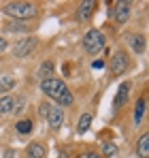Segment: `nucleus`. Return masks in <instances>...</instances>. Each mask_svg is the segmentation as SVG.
<instances>
[{"label": "nucleus", "mask_w": 149, "mask_h": 158, "mask_svg": "<svg viewBox=\"0 0 149 158\" xmlns=\"http://www.w3.org/2000/svg\"><path fill=\"white\" fill-rule=\"evenodd\" d=\"M41 90H43V94H47L49 98H53L58 107H68L73 105V94H70V90L66 88V83L62 81V79H43L41 81Z\"/></svg>", "instance_id": "f257e3e1"}, {"label": "nucleus", "mask_w": 149, "mask_h": 158, "mask_svg": "<svg viewBox=\"0 0 149 158\" xmlns=\"http://www.w3.org/2000/svg\"><path fill=\"white\" fill-rule=\"evenodd\" d=\"M2 11H4L6 15L15 17V22H17V19H30V17L36 15V6L30 4V2H9V4H4Z\"/></svg>", "instance_id": "f03ea898"}, {"label": "nucleus", "mask_w": 149, "mask_h": 158, "mask_svg": "<svg viewBox=\"0 0 149 158\" xmlns=\"http://www.w3.org/2000/svg\"><path fill=\"white\" fill-rule=\"evenodd\" d=\"M83 47L87 53H100L104 49V34L100 30H90L83 36Z\"/></svg>", "instance_id": "7ed1b4c3"}, {"label": "nucleus", "mask_w": 149, "mask_h": 158, "mask_svg": "<svg viewBox=\"0 0 149 158\" xmlns=\"http://www.w3.org/2000/svg\"><path fill=\"white\" fill-rule=\"evenodd\" d=\"M128 66H130V58H128L126 52H117L113 58H111V73H113L115 77L124 75Z\"/></svg>", "instance_id": "20e7f679"}, {"label": "nucleus", "mask_w": 149, "mask_h": 158, "mask_svg": "<svg viewBox=\"0 0 149 158\" xmlns=\"http://www.w3.org/2000/svg\"><path fill=\"white\" fill-rule=\"evenodd\" d=\"M34 47H36V39H22L19 43H15L13 53H15V58H26L34 52Z\"/></svg>", "instance_id": "39448f33"}, {"label": "nucleus", "mask_w": 149, "mask_h": 158, "mask_svg": "<svg viewBox=\"0 0 149 158\" xmlns=\"http://www.w3.org/2000/svg\"><path fill=\"white\" fill-rule=\"evenodd\" d=\"M47 122H49V128H53V131H58V128L62 126V122H64V111H62V107H49V111H47Z\"/></svg>", "instance_id": "423d86ee"}, {"label": "nucleus", "mask_w": 149, "mask_h": 158, "mask_svg": "<svg viewBox=\"0 0 149 158\" xmlns=\"http://www.w3.org/2000/svg\"><path fill=\"white\" fill-rule=\"evenodd\" d=\"M130 11H132V2H128V0H124V2H117L115 4V22L117 24H126L128 22V17H130Z\"/></svg>", "instance_id": "0eeeda50"}, {"label": "nucleus", "mask_w": 149, "mask_h": 158, "mask_svg": "<svg viewBox=\"0 0 149 158\" xmlns=\"http://www.w3.org/2000/svg\"><path fill=\"white\" fill-rule=\"evenodd\" d=\"M94 9H96V2H94V0H85V2H81V4L77 6V19H79V22H87V19L92 17Z\"/></svg>", "instance_id": "6e6552de"}, {"label": "nucleus", "mask_w": 149, "mask_h": 158, "mask_svg": "<svg viewBox=\"0 0 149 158\" xmlns=\"http://www.w3.org/2000/svg\"><path fill=\"white\" fill-rule=\"evenodd\" d=\"M130 81H124L122 85H119V90H117V96H115V109H119V107H124L126 105V101H128V94H130Z\"/></svg>", "instance_id": "1a4fd4ad"}, {"label": "nucleus", "mask_w": 149, "mask_h": 158, "mask_svg": "<svg viewBox=\"0 0 149 158\" xmlns=\"http://www.w3.org/2000/svg\"><path fill=\"white\" fill-rule=\"evenodd\" d=\"M128 45L134 53H143L145 52V36L143 34H130L128 36Z\"/></svg>", "instance_id": "9d476101"}, {"label": "nucleus", "mask_w": 149, "mask_h": 158, "mask_svg": "<svg viewBox=\"0 0 149 158\" xmlns=\"http://www.w3.org/2000/svg\"><path fill=\"white\" fill-rule=\"evenodd\" d=\"M136 154L141 158H149V132H143L136 143Z\"/></svg>", "instance_id": "9b49d317"}, {"label": "nucleus", "mask_w": 149, "mask_h": 158, "mask_svg": "<svg viewBox=\"0 0 149 158\" xmlns=\"http://www.w3.org/2000/svg\"><path fill=\"white\" fill-rule=\"evenodd\" d=\"M90 126H92V115H90V113H83V115L79 118V124H77V132H79V135H83V132L90 131Z\"/></svg>", "instance_id": "f8f14e48"}, {"label": "nucleus", "mask_w": 149, "mask_h": 158, "mask_svg": "<svg viewBox=\"0 0 149 158\" xmlns=\"http://www.w3.org/2000/svg\"><path fill=\"white\" fill-rule=\"evenodd\" d=\"M28 156L30 158H45V148L41 143H30L28 145Z\"/></svg>", "instance_id": "ddd939ff"}, {"label": "nucleus", "mask_w": 149, "mask_h": 158, "mask_svg": "<svg viewBox=\"0 0 149 158\" xmlns=\"http://www.w3.org/2000/svg\"><path fill=\"white\" fill-rule=\"evenodd\" d=\"M15 109V98L13 96H2L0 98V113H9Z\"/></svg>", "instance_id": "4468645a"}, {"label": "nucleus", "mask_w": 149, "mask_h": 158, "mask_svg": "<svg viewBox=\"0 0 149 158\" xmlns=\"http://www.w3.org/2000/svg\"><path fill=\"white\" fill-rule=\"evenodd\" d=\"M34 128V124H32V120H19L17 124H15V131L19 132V135H28V132Z\"/></svg>", "instance_id": "2eb2a0df"}, {"label": "nucleus", "mask_w": 149, "mask_h": 158, "mask_svg": "<svg viewBox=\"0 0 149 158\" xmlns=\"http://www.w3.org/2000/svg\"><path fill=\"white\" fill-rule=\"evenodd\" d=\"M51 73H53V62H51V60L43 62V64H41V71H38V77L41 79H49Z\"/></svg>", "instance_id": "dca6fc26"}, {"label": "nucleus", "mask_w": 149, "mask_h": 158, "mask_svg": "<svg viewBox=\"0 0 149 158\" xmlns=\"http://www.w3.org/2000/svg\"><path fill=\"white\" fill-rule=\"evenodd\" d=\"M13 88H15V79L13 77H0V94H4Z\"/></svg>", "instance_id": "f3484780"}, {"label": "nucleus", "mask_w": 149, "mask_h": 158, "mask_svg": "<svg viewBox=\"0 0 149 158\" xmlns=\"http://www.w3.org/2000/svg\"><path fill=\"white\" fill-rule=\"evenodd\" d=\"M143 115H145V98H139V103H136V113H134V124H141Z\"/></svg>", "instance_id": "a211bd4d"}, {"label": "nucleus", "mask_w": 149, "mask_h": 158, "mask_svg": "<svg viewBox=\"0 0 149 158\" xmlns=\"http://www.w3.org/2000/svg\"><path fill=\"white\" fill-rule=\"evenodd\" d=\"M102 152H104V156H117V145L109 141V143L102 145Z\"/></svg>", "instance_id": "6ab92c4d"}, {"label": "nucleus", "mask_w": 149, "mask_h": 158, "mask_svg": "<svg viewBox=\"0 0 149 158\" xmlns=\"http://www.w3.org/2000/svg\"><path fill=\"white\" fill-rule=\"evenodd\" d=\"M4 28H6L9 32H15V30H17V32H22V30H26L24 24H22V22H15V19H13V22H9Z\"/></svg>", "instance_id": "aec40b11"}, {"label": "nucleus", "mask_w": 149, "mask_h": 158, "mask_svg": "<svg viewBox=\"0 0 149 158\" xmlns=\"http://www.w3.org/2000/svg\"><path fill=\"white\" fill-rule=\"evenodd\" d=\"M81 158H104V156H100V154H96V152H87V154H83Z\"/></svg>", "instance_id": "412c9836"}, {"label": "nucleus", "mask_w": 149, "mask_h": 158, "mask_svg": "<svg viewBox=\"0 0 149 158\" xmlns=\"http://www.w3.org/2000/svg\"><path fill=\"white\" fill-rule=\"evenodd\" d=\"M47 111H49V105L43 103V105H41V113H43V118H47Z\"/></svg>", "instance_id": "4be33fe9"}, {"label": "nucleus", "mask_w": 149, "mask_h": 158, "mask_svg": "<svg viewBox=\"0 0 149 158\" xmlns=\"http://www.w3.org/2000/svg\"><path fill=\"white\" fill-rule=\"evenodd\" d=\"M4 49H6V41H4V39H0V52H4Z\"/></svg>", "instance_id": "5701e85b"}, {"label": "nucleus", "mask_w": 149, "mask_h": 158, "mask_svg": "<svg viewBox=\"0 0 149 158\" xmlns=\"http://www.w3.org/2000/svg\"><path fill=\"white\" fill-rule=\"evenodd\" d=\"M4 158H13V152H11V150H9V152H6V154H4Z\"/></svg>", "instance_id": "b1692460"}]
</instances>
